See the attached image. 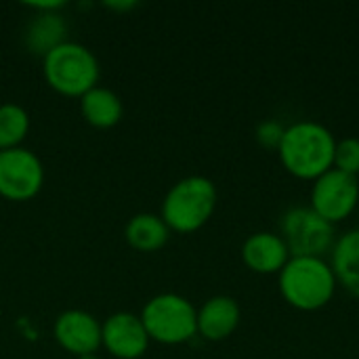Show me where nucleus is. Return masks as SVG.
I'll use <instances>...</instances> for the list:
<instances>
[{"label":"nucleus","mask_w":359,"mask_h":359,"mask_svg":"<svg viewBox=\"0 0 359 359\" xmlns=\"http://www.w3.org/2000/svg\"><path fill=\"white\" fill-rule=\"evenodd\" d=\"M334 135L320 122L303 120L286 128L278 147L282 166L297 179L316 181L334 166Z\"/></svg>","instance_id":"obj_1"},{"label":"nucleus","mask_w":359,"mask_h":359,"mask_svg":"<svg viewBox=\"0 0 359 359\" xmlns=\"http://www.w3.org/2000/svg\"><path fill=\"white\" fill-rule=\"evenodd\" d=\"M337 284L330 263L320 257H290L280 271V292L299 311L326 307L337 292Z\"/></svg>","instance_id":"obj_2"},{"label":"nucleus","mask_w":359,"mask_h":359,"mask_svg":"<svg viewBox=\"0 0 359 359\" xmlns=\"http://www.w3.org/2000/svg\"><path fill=\"white\" fill-rule=\"evenodd\" d=\"M217 208V187L206 177L181 179L166 194L162 204V219L168 229L191 233L208 223Z\"/></svg>","instance_id":"obj_3"},{"label":"nucleus","mask_w":359,"mask_h":359,"mask_svg":"<svg viewBox=\"0 0 359 359\" xmlns=\"http://www.w3.org/2000/svg\"><path fill=\"white\" fill-rule=\"evenodd\" d=\"M46 82L69 97H82L97 86L99 63L97 57L78 42H63L44 55Z\"/></svg>","instance_id":"obj_4"},{"label":"nucleus","mask_w":359,"mask_h":359,"mask_svg":"<svg viewBox=\"0 0 359 359\" xmlns=\"http://www.w3.org/2000/svg\"><path fill=\"white\" fill-rule=\"evenodd\" d=\"M149 339L164 345H181L198 334V311L179 294L154 297L141 313Z\"/></svg>","instance_id":"obj_5"},{"label":"nucleus","mask_w":359,"mask_h":359,"mask_svg":"<svg viewBox=\"0 0 359 359\" xmlns=\"http://www.w3.org/2000/svg\"><path fill=\"white\" fill-rule=\"evenodd\" d=\"M282 240L290 257H320L334 248V225L311 206H294L282 217Z\"/></svg>","instance_id":"obj_6"},{"label":"nucleus","mask_w":359,"mask_h":359,"mask_svg":"<svg viewBox=\"0 0 359 359\" xmlns=\"http://www.w3.org/2000/svg\"><path fill=\"white\" fill-rule=\"evenodd\" d=\"M359 204V179L337 168L328 170L313 181L311 187V208L337 225L353 215Z\"/></svg>","instance_id":"obj_7"},{"label":"nucleus","mask_w":359,"mask_h":359,"mask_svg":"<svg viewBox=\"0 0 359 359\" xmlns=\"http://www.w3.org/2000/svg\"><path fill=\"white\" fill-rule=\"evenodd\" d=\"M44 181V170L34 151L23 147L0 151V196L8 200L34 198Z\"/></svg>","instance_id":"obj_8"},{"label":"nucleus","mask_w":359,"mask_h":359,"mask_svg":"<svg viewBox=\"0 0 359 359\" xmlns=\"http://www.w3.org/2000/svg\"><path fill=\"white\" fill-rule=\"evenodd\" d=\"M149 341L143 320L128 311L114 313L101 326V343L111 355L120 359L141 358L147 351Z\"/></svg>","instance_id":"obj_9"},{"label":"nucleus","mask_w":359,"mask_h":359,"mask_svg":"<svg viewBox=\"0 0 359 359\" xmlns=\"http://www.w3.org/2000/svg\"><path fill=\"white\" fill-rule=\"evenodd\" d=\"M55 337L65 351L76 353L80 358V355L95 353L99 349L101 326L90 313L80 311V309H72V311H65L57 318Z\"/></svg>","instance_id":"obj_10"},{"label":"nucleus","mask_w":359,"mask_h":359,"mask_svg":"<svg viewBox=\"0 0 359 359\" xmlns=\"http://www.w3.org/2000/svg\"><path fill=\"white\" fill-rule=\"evenodd\" d=\"M242 259L250 271L261 276H271L284 269V265L290 261V252L282 236L271 231H259L244 242Z\"/></svg>","instance_id":"obj_11"},{"label":"nucleus","mask_w":359,"mask_h":359,"mask_svg":"<svg viewBox=\"0 0 359 359\" xmlns=\"http://www.w3.org/2000/svg\"><path fill=\"white\" fill-rule=\"evenodd\" d=\"M240 305L231 297H212L198 311V334L206 341H225L240 324Z\"/></svg>","instance_id":"obj_12"},{"label":"nucleus","mask_w":359,"mask_h":359,"mask_svg":"<svg viewBox=\"0 0 359 359\" xmlns=\"http://www.w3.org/2000/svg\"><path fill=\"white\" fill-rule=\"evenodd\" d=\"M330 267L337 282L359 299V229H351L337 240Z\"/></svg>","instance_id":"obj_13"},{"label":"nucleus","mask_w":359,"mask_h":359,"mask_svg":"<svg viewBox=\"0 0 359 359\" xmlns=\"http://www.w3.org/2000/svg\"><path fill=\"white\" fill-rule=\"evenodd\" d=\"M65 29H67V25L61 15L53 13V11H44L36 19H32V23L27 25L25 44L32 53H38L44 57L55 46L65 42L63 40Z\"/></svg>","instance_id":"obj_14"},{"label":"nucleus","mask_w":359,"mask_h":359,"mask_svg":"<svg viewBox=\"0 0 359 359\" xmlns=\"http://www.w3.org/2000/svg\"><path fill=\"white\" fill-rule=\"evenodd\" d=\"M168 233H170V229L164 223V219L149 215V212L133 217L126 225L128 244L141 252H154V250L162 248L168 242Z\"/></svg>","instance_id":"obj_15"},{"label":"nucleus","mask_w":359,"mask_h":359,"mask_svg":"<svg viewBox=\"0 0 359 359\" xmlns=\"http://www.w3.org/2000/svg\"><path fill=\"white\" fill-rule=\"evenodd\" d=\"M82 114L93 126L109 128L122 118V101L114 90L95 86L82 95Z\"/></svg>","instance_id":"obj_16"},{"label":"nucleus","mask_w":359,"mask_h":359,"mask_svg":"<svg viewBox=\"0 0 359 359\" xmlns=\"http://www.w3.org/2000/svg\"><path fill=\"white\" fill-rule=\"evenodd\" d=\"M29 130V118L23 107L15 103L0 105V151L19 147Z\"/></svg>","instance_id":"obj_17"},{"label":"nucleus","mask_w":359,"mask_h":359,"mask_svg":"<svg viewBox=\"0 0 359 359\" xmlns=\"http://www.w3.org/2000/svg\"><path fill=\"white\" fill-rule=\"evenodd\" d=\"M341 172H347L351 177H359V139L349 137L343 141H337L334 147V166Z\"/></svg>","instance_id":"obj_18"},{"label":"nucleus","mask_w":359,"mask_h":359,"mask_svg":"<svg viewBox=\"0 0 359 359\" xmlns=\"http://www.w3.org/2000/svg\"><path fill=\"white\" fill-rule=\"evenodd\" d=\"M286 126H282L276 120H265L257 126V141L265 147V149H276L280 147L282 139H284Z\"/></svg>","instance_id":"obj_19"},{"label":"nucleus","mask_w":359,"mask_h":359,"mask_svg":"<svg viewBox=\"0 0 359 359\" xmlns=\"http://www.w3.org/2000/svg\"><path fill=\"white\" fill-rule=\"evenodd\" d=\"M109 8H116V11H122V8H133L135 2H107Z\"/></svg>","instance_id":"obj_20"},{"label":"nucleus","mask_w":359,"mask_h":359,"mask_svg":"<svg viewBox=\"0 0 359 359\" xmlns=\"http://www.w3.org/2000/svg\"><path fill=\"white\" fill-rule=\"evenodd\" d=\"M78 359H99V358H97L95 353H88V355H80Z\"/></svg>","instance_id":"obj_21"},{"label":"nucleus","mask_w":359,"mask_h":359,"mask_svg":"<svg viewBox=\"0 0 359 359\" xmlns=\"http://www.w3.org/2000/svg\"><path fill=\"white\" fill-rule=\"evenodd\" d=\"M358 179H359V177H358Z\"/></svg>","instance_id":"obj_22"}]
</instances>
